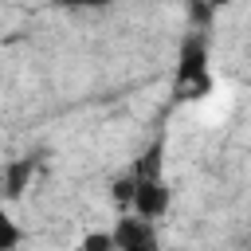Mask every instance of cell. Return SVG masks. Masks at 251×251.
Returning <instances> with one entry per match:
<instances>
[{
    "instance_id": "obj_6",
    "label": "cell",
    "mask_w": 251,
    "mask_h": 251,
    "mask_svg": "<svg viewBox=\"0 0 251 251\" xmlns=\"http://www.w3.org/2000/svg\"><path fill=\"white\" fill-rule=\"evenodd\" d=\"M110 200H114L118 212H129V200H133V173H126V176H118V180L110 184Z\"/></svg>"
},
{
    "instance_id": "obj_8",
    "label": "cell",
    "mask_w": 251,
    "mask_h": 251,
    "mask_svg": "<svg viewBox=\"0 0 251 251\" xmlns=\"http://www.w3.org/2000/svg\"><path fill=\"white\" fill-rule=\"evenodd\" d=\"M67 8H75V12H102V8H110L114 0H63Z\"/></svg>"
},
{
    "instance_id": "obj_9",
    "label": "cell",
    "mask_w": 251,
    "mask_h": 251,
    "mask_svg": "<svg viewBox=\"0 0 251 251\" xmlns=\"http://www.w3.org/2000/svg\"><path fill=\"white\" fill-rule=\"evenodd\" d=\"M224 4H227V0H208V8H224Z\"/></svg>"
},
{
    "instance_id": "obj_4",
    "label": "cell",
    "mask_w": 251,
    "mask_h": 251,
    "mask_svg": "<svg viewBox=\"0 0 251 251\" xmlns=\"http://www.w3.org/2000/svg\"><path fill=\"white\" fill-rule=\"evenodd\" d=\"M35 169H39V157H16V161H8L4 165V173H0V188H4V200H20L24 196V188L31 184V176H35Z\"/></svg>"
},
{
    "instance_id": "obj_1",
    "label": "cell",
    "mask_w": 251,
    "mask_h": 251,
    "mask_svg": "<svg viewBox=\"0 0 251 251\" xmlns=\"http://www.w3.org/2000/svg\"><path fill=\"white\" fill-rule=\"evenodd\" d=\"M161 153H165V145L153 141V145L145 149V157L133 165V200H129V212L141 216V220H153V224H157V220L169 212V204H173V192H169L165 173H161Z\"/></svg>"
},
{
    "instance_id": "obj_5",
    "label": "cell",
    "mask_w": 251,
    "mask_h": 251,
    "mask_svg": "<svg viewBox=\"0 0 251 251\" xmlns=\"http://www.w3.org/2000/svg\"><path fill=\"white\" fill-rule=\"evenodd\" d=\"M24 243V227L12 220V212L0 204V251H16Z\"/></svg>"
},
{
    "instance_id": "obj_2",
    "label": "cell",
    "mask_w": 251,
    "mask_h": 251,
    "mask_svg": "<svg viewBox=\"0 0 251 251\" xmlns=\"http://www.w3.org/2000/svg\"><path fill=\"white\" fill-rule=\"evenodd\" d=\"M212 90V75H208V39L204 35H188L180 43V59H176V94L180 98H204Z\"/></svg>"
},
{
    "instance_id": "obj_7",
    "label": "cell",
    "mask_w": 251,
    "mask_h": 251,
    "mask_svg": "<svg viewBox=\"0 0 251 251\" xmlns=\"http://www.w3.org/2000/svg\"><path fill=\"white\" fill-rule=\"evenodd\" d=\"M78 251H114V235H110V231H90V235L78 243Z\"/></svg>"
},
{
    "instance_id": "obj_3",
    "label": "cell",
    "mask_w": 251,
    "mask_h": 251,
    "mask_svg": "<svg viewBox=\"0 0 251 251\" xmlns=\"http://www.w3.org/2000/svg\"><path fill=\"white\" fill-rule=\"evenodd\" d=\"M110 235H114V251H161L157 224L141 220L133 212H122V220H114Z\"/></svg>"
}]
</instances>
